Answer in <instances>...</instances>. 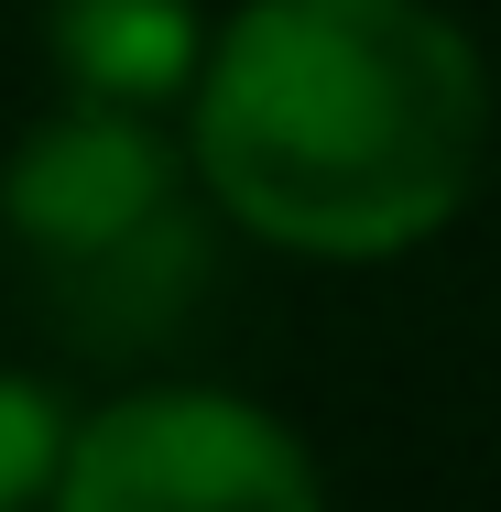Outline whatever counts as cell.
Wrapping results in <instances>:
<instances>
[{
    "label": "cell",
    "instance_id": "obj_1",
    "mask_svg": "<svg viewBox=\"0 0 501 512\" xmlns=\"http://www.w3.org/2000/svg\"><path fill=\"white\" fill-rule=\"evenodd\" d=\"M491 88L425 0H262L197 88V164L251 229L371 262L425 240L480 175Z\"/></svg>",
    "mask_w": 501,
    "mask_h": 512
},
{
    "label": "cell",
    "instance_id": "obj_2",
    "mask_svg": "<svg viewBox=\"0 0 501 512\" xmlns=\"http://www.w3.org/2000/svg\"><path fill=\"white\" fill-rule=\"evenodd\" d=\"M316 469L240 404H207V393H175V404H131L99 414L77 469H66V502L120 512V502H305Z\"/></svg>",
    "mask_w": 501,
    "mask_h": 512
},
{
    "label": "cell",
    "instance_id": "obj_3",
    "mask_svg": "<svg viewBox=\"0 0 501 512\" xmlns=\"http://www.w3.org/2000/svg\"><path fill=\"white\" fill-rule=\"evenodd\" d=\"M164 207H175L164 197V153L142 131H120V120H66L11 164V229L44 251V273L109 251L120 229H142Z\"/></svg>",
    "mask_w": 501,
    "mask_h": 512
},
{
    "label": "cell",
    "instance_id": "obj_4",
    "mask_svg": "<svg viewBox=\"0 0 501 512\" xmlns=\"http://www.w3.org/2000/svg\"><path fill=\"white\" fill-rule=\"evenodd\" d=\"M55 44H66V66L109 88V99H153V88H175L186 66H197V22H186V0H66L55 11Z\"/></svg>",
    "mask_w": 501,
    "mask_h": 512
},
{
    "label": "cell",
    "instance_id": "obj_5",
    "mask_svg": "<svg viewBox=\"0 0 501 512\" xmlns=\"http://www.w3.org/2000/svg\"><path fill=\"white\" fill-rule=\"evenodd\" d=\"M44 469H55V404L33 382H0V502L44 491Z\"/></svg>",
    "mask_w": 501,
    "mask_h": 512
}]
</instances>
